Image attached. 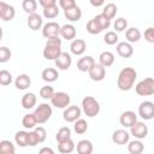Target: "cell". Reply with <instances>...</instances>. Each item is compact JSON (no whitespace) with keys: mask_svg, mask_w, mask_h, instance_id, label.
<instances>
[{"mask_svg":"<svg viewBox=\"0 0 154 154\" xmlns=\"http://www.w3.org/2000/svg\"><path fill=\"white\" fill-rule=\"evenodd\" d=\"M11 55H12V53H11L10 48H7V47H5V46L0 47V63H6V61H8L10 58H11Z\"/></svg>","mask_w":154,"mask_h":154,"instance_id":"44","label":"cell"},{"mask_svg":"<svg viewBox=\"0 0 154 154\" xmlns=\"http://www.w3.org/2000/svg\"><path fill=\"white\" fill-rule=\"evenodd\" d=\"M141 36H142V34H141L140 29H137V28H135V26L129 28V29H126V31H125V37H126L128 42H130V43L138 42L140 38H141Z\"/></svg>","mask_w":154,"mask_h":154,"instance_id":"25","label":"cell"},{"mask_svg":"<svg viewBox=\"0 0 154 154\" xmlns=\"http://www.w3.org/2000/svg\"><path fill=\"white\" fill-rule=\"evenodd\" d=\"M103 41L106 45L113 46V45L118 43V35L116 34V31H107L103 36Z\"/></svg>","mask_w":154,"mask_h":154,"instance_id":"39","label":"cell"},{"mask_svg":"<svg viewBox=\"0 0 154 154\" xmlns=\"http://www.w3.org/2000/svg\"><path fill=\"white\" fill-rule=\"evenodd\" d=\"M138 116L144 120L154 118V103L152 101H143L138 106Z\"/></svg>","mask_w":154,"mask_h":154,"instance_id":"6","label":"cell"},{"mask_svg":"<svg viewBox=\"0 0 154 154\" xmlns=\"http://www.w3.org/2000/svg\"><path fill=\"white\" fill-rule=\"evenodd\" d=\"M130 135H132L135 138H138V140L146 138L148 135V126L143 122H136L130 128Z\"/></svg>","mask_w":154,"mask_h":154,"instance_id":"10","label":"cell"},{"mask_svg":"<svg viewBox=\"0 0 154 154\" xmlns=\"http://www.w3.org/2000/svg\"><path fill=\"white\" fill-rule=\"evenodd\" d=\"M59 6L63 10L71 8V7L76 6V0H59Z\"/></svg>","mask_w":154,"mask_h":154,"instance_id":"48","label":"cell"},{"mask_svg":"<svg viewBox=\"0 0 154 154\" xmlns=\"http://www.w3.org/2000/svg\"><path fill=\"white\" fill-rule=\"evenodd\" d=\"M37 124V120L35 118V114L34 113H29V114H25L22 119V125L25 128V129H34Z\"/></svg>","mask_w":154,"mask_h":154,"instance_id":"31","label":"cell"},{"mask_svg":"<svg viewBox=\"0 0 154 154\" xmlns=\"http://www.w3.org/2000/svg\"><path fill=\"white\" fill-rule=\"evenodd\" d=\"M112 141L116 144H119V146L126 144L130 141V134L126 130H124V129H118V130L113 131V134H112Z\"/></svg>","mask_w":154,"mask_h":154,"instance_id":"14","label":"cell"},{"mask_svg":"<svg viewBox=\"0 0 154 154\" xmlns=\"http://www.w3.org/2000/svg\"><path fill=\"white\" fill-rule=\"evenodd\" d=\"M60 29L61 26L57 22H48L42 26V36L46 38L59 36L60 35Z\"/></svg>","mask_w":154,"mask_h":154,"instance_id":"8","label":"cell"},{"mask_svg":"<svg viewBox=\"0 0 154 154\" xmlns=\"http://www.w3.org/2000/svg\"><path fill=\"white\" fill-rule=\"evenodd\" d=\"M46 43H48V45H58V46H61V38H60L59 36L49 37V38H47Z\"/></svg>","mask_w":154,"mask_h":154,"instance_id":"49","label":"cell"},{"mask_svg":"<svg viewBox=\"0 0 154 154\" xmlns=\"http://www.w3.org/2000/svg\"><path fill=\"white\" fill-rule=\"evenodd\" d=\"M0 152L2 154H14L16 152L14 144L8 140H2L0 142Z\"/></svg>","mask_w":154,"mask_h":154,"instance_id":"34","label":"cell"},{"mask_svg":"<svg viewBox=\"0 0 154 154\" xmlns=\"http://www.w3.org/2000/svg\"><path fill=\"white\" fill-rule=\"evenodd\" d=\"M41 77H42V79H43L45 82H47V83H53V82H55V81L58 79L59 73H58V71H57L54 67H47V69H45V70L42 71Z\"/></svg>","mask_w":154,"mask_h":154,"instance_id":"22","label":"cell"},{"mask_svg":"<svg viewBox=\"0 0 154 154\" xmlns=\"http://www.w3.org/2000/svg\"><path fill=\"white\" fill-rule=\"evenodd\" d=\"M144 40L149 43H154V28H147L144 30Z\"/></svg>","mask_w":154,"mask_h":154,"instance_id":"47","label":"cell"},{"mask_svg":"<svg viewBox=\"0 0 154 154\" xmlns=\"http://www.w3.org/2000/svg\"><path fill=\"white\" fill-rule=\"evenodd\" d=\"M54 89H53V87H51V85H43L41 89H40V96L42 97V99H45V100H51L52 99V96L54 95Z\"/></svg>","mask_w":154,"mask_h":154,"instance_id":"40","label":"cell"},{"mask_svg":"<svg viewBox=\"0 0 154 154\" xmlns=\"http://www.w3.org/2000/svg\"><path fill=\"white\" fill-rule=\"evenodd\" d=\"M73 130L78 135H83L84 132H87V130H88V123H87V120H84L82 118L77 119L75 122V124H73Z\"/></svg>","mask_w":154,"mask_h":154,"instance_id":"35","label":"cell"},{"mask_svg":"<svg viewBox=\"0 0 154 154\" xmlns=\"http://www.w3.org/2000/svg\"><path fill=\"white\" fill-rule=\"evenodd\" d=\"M117 12H118L117 5H116V4H113V2L107 4V5L103 7V10H102V14H103V16H106V17H107L108 19H111V20L116 17Z\"/></svg>","mask_w":154,"mask_h":154,"instance_id":"32","label":"cell"},{"mask_svg":"<svg viewBox=\"0 0 154 154\" xmlns=\"http://www.w3.org/2000/svg\"><path fill=\"white\" fill-rule=\"evenodd\" d=\"M113 28L116 29V31H124L128 29V20L123 17H119L114 20L113 23Z\"/></svg>","mask_w":154,"mask_h":154,"instance_id":"42","label":"cell"},{"mask_svg":"<svg viewBox=\"0 0 154 154\" xmlns=\"http://www.w3.org/2000/svg\"><path fill=\"white\" fill-rule=\"evenodd\" d=\"M26 24H28V26L31 29V30H34V31H36V30H38V29H42V24H43V20H42V17L38 14V13H31V14H29V17H28V20H26Z\"/></svg>","mask_w":154,"mask_h":154,"instance_id":"18","label":"cell"},{"mask_svg":"<svg viewBox=\"0 0 154 154\" xmlns=\"http://www.w3.org/2000/svg\"><path fill=\"white\" fill-rule=\"evenodd\" d=\"M30 84H31V79H30V77H29L26 73L19 75V76L16 78V81H14V85H16V88L19 89V90H25V89H28V88L30 87Z\"/></svg>","mask_w":154,"mask_h":154,"instance_id":"23","label":"cell"},{"mask_svg":"<svg viewBox=\"0 0 154 154\" xmlns=\"http://www.w3.org/2000/svg\"><path fill=\"white\" fill-rule=\"evenodd\" d=\"M43 17L47 18V19H53L55 17H58L59 14V8L57 5H53V6H49V7H45L43 8Z\"/></svg>","mask_w":154,"mask_h":154,"instance_id":"38","label":"cell"},{"mask_svg":"<svg viewBox=\"0 0 154 154\" xmlns=\"http://www.w3.org/2000/svg\"><path fill=\"white\" fill-rule=\"evenodd\" d=\"M137 122V116L132 111H125L119 117V123L124 128H131Z\"/></svg>","mask_w":154,"mask_h":154,"instance_id":"13","label":"cell"},{"mask_svg":"<svg viewBox=\"0 0 154 154\" xmlns=\"http://www.w3.org/2000/svg\"><path fill=\"white\" fill-rule=\"evenodd\" d=\"M99 61L102 66L105 67H108L111 65H113L114 63V54L112 52H108V51H105L102 52L100 55H99Z\"/></svg>","mask_w":154,"mask_h":154,"instance_id":"28","label":"cell"},{"mask_svg":"<svg viewBox=\"0 0 154 154\" xmlns=\"http://www.w3.org/2000/svg\"><path fill=\"white\" fill-rule=\"evenodd\" d=\"M34 130H35V132H36V135H37V137H38V141H40V143L45 142V140H46V137H47V132H46L45 128H42V126H38V128H35Z\"/></svg>","mask_w":154,"mask_h":154,"instance_id":"46","label":"cell"},{"mask_svg":"<svg viewBox=\"0 0 154 154\" xmlns=\"http://www.w3.org/2000/svg\"><path fill=\"white\" fill-rule=\"evenodd\" d=\"M82 111L89 118L96 117L100 113V103L95 97L85 96L82 100Z\"/></svg>","mask_w":154,"mask_h":154,"instance_id":"2","label":"cell"},{"mask_svg":"<svg viewBox=\"0 0 154 154\" xmlns=\"http://www.w3.org/2000/svg\"><path fill=\"white\" fill-rule=\"evenodd\" d=\"M95 64V60L91 55H85V57H82L78 59L77 61V69L81 71V72H88L93 65Z\"/></svg>","mask_w":154,"mask_h":154,"instance_id":"17","label":"cell"},{"mask_svg":"<svg viewBox=\"0 0 154 154\" xmlns=\"http://www.w3.org/2000/svg\"><path fill=\"white\" fill-rule=\"evenodd\" d=\"M117 53L122 58H130L134 54V48L130 42L124 41V42H118L117 43Z\"/></svg>","mask_w":154,"mask_h":154,"instance_id":"15","label":"cell"},{"mask_svg":"<svg viewBox=\"0 0 154 154\" xmlns=\"http://www.w3.org/2000/svg\"><path fill=\"white\" fill-rule=\"evenodd\" d=\"M77 152L79 154H91L93 153V143L89 140H81L77 143Z\"/></svg>","mask_w":154,"mask_h":154,"instance_id":"29","label":"cell"},{"mask_svg":"<svg viewBox=\"0 0 154 154\" xmlns=\"http://www.w3.org/2000/svg\"><path fill=\"white\" fill-rule=\"evenodd\" d=\"M88 73H89V77H90V79H93V81H95V82H100V81H102L103 78H105V76H106V69H105V66H102L101 64H94L93 65V67L88 71Z\"/></svg>","mask_w":154,"mask_h":154,"instance_id":"12","label":"cell"},{"mask_svg":"<svg viewBox=\"0 0 154 154\" xmlns=\"http://www.w3.org/2000/svg\"><path fill=\"white\" fill-rule=\"evenodd\" d=\"M128 150L130 154H141L144 150V144L138 138H136L134 141H129Z\"/></svg>","mask_w":154,"mask_h":154,"instance_id":"27","label":"cell"},{"mask_svg":"<svg viewBox=\"0 0 154 154\" xmlns=\"http://www.w3.org/2000/svg\"><path fill=\"white\" fill-rule=\"evenodd\" d=\"M54 154V150L52 148H48V147H43L40 149V154Z\"/></svg>","mask_w":154,"mask_h":154,"instance_id":"52","label":"cell"},{"mask_svg":"<svg viewBox=\"0 0 154 154\" xmlns=\"http://www.w3.org/2000/svg\"><path fill=\"white\" fill-rule=\"evenodd\" d=\"M28 138H29V132L23 131V130L17 131L16 135H14V141H16V143L19 147H26V146H29Z\"/></svg>","mask_w":154,"mask_h":154,"instance_id":"30","label":"cell"},{"mask_svg":"<svg viewBox=\"0 0 154 154\" xmlns=\"http://www.w3.org/2000/svg\"><path fill=\"white\" fill-rule=\"evenodd\" d=\"M22 7H23V10H24L28 14H31V13H35V12H36L37 2H36V0H23Z\"/></svg>","mask_w":154,"mask_h":154,"instance_id":"37","label":"cell"},{"mask_svg":"<svg viewBox=\"0 0 154 154\" xmlns=\"http://www.w3.org/2000/svg\"><path fill=\"white\" fill-rule=\"evenodd\" d=\"M63 53L61 46L58 45H48L46 43L43 48V58L47 60H55L59 58V55Z\"/></svg>","mask_w":154,"mask_h":154,"instance_id":"9","label":"cell"},{"mask_svg":"<svg viewBox=\"0 0 154 154\" xmlns=\"http://www.w3.org/2000/svg\"><path fill=\"white\" fill-rule=\"evenodd\" d=\"M28 143H29V146H30V147H35L36 144H38V143H40L38 137H37V135H36L35 130L29 131V138H28Z\"/></svg>","mask_w":154,"mask_h":154,"instance_id":"45","label":"cell"},{"mask_svg":"<svg viewBox=\"0 0 154 154\" xmlns=\"http://www.w3.org/2000/svg\"><path fill=\"white\" fill-rule=\"evenodd\" d=\"M94 19L100 24V26L105 30V29H108L109 28V25H111V19H108L106 16H103L102 13H100V14H96L95 17H94Z\"/></svg>","mask_w":154,"mask_h":154,"instance_id":"41","label":"cell"},{"mask_svg":"<svg viewBox=\"0 0 154 154\" xmlns=\"http://www.w3.org/2000/svg\"><path fill=\"white\" fill-rule=\"evenodd\" d=\"M71 138V129L67 128V126H63L58 130L57 135H55V140L58 142H61V141H66Z\"/></svg>","mask_w":154,"mask_h":154,"instance_id":"36","label":"cell"},{"mask_svg":"<svg viewBox=\"0 0 154 154\" xmlns=\"http://www.w3.org/2000/svg\"><path fill=\"white\" fill-rule=\"evenodd\" d=\"M135 91L140 96H149L154 94V78L147 77L135 85Z\"/></svg>","mask_w":154,"mask_h":154,"instance_id":"3","label":"cell"},{"mask_svg":"<svg viewBox=\"0 0 154 154\" xmlns=\"http://www.w3.org/2000/svg\"><path fill=\"white\" fill-rule=\"evenodd\" d=\"M75 142L69 138L66 141H61V142H58V150L63 154H69V153H72L75 150Z\"/></svg>","mask_w":154,"mask_h":154,"instance_id":"26","label":"cell"},{"mask_svg":"<svg viewBox=\"0 0 154 154\" xmlns=\"http://www.w3.org/2000/svg\"><path fill=\"white\" fill-rule=\"evenodd\" d=\"M64 16L67 20L70 22H78L82 17V10L76 5L71 8H67V10H64Z\"/></svg>","mask_w":154,"mask_h":154,"instance_id":"20","label":"cell"},{"mask_svg":"<svg viewBox=\"0 0 154 154\" xmlns=\"http://www.w3.org/2000/svg\"><path fill=\"white\" fill-rule=\"evenodd\" d=\"M54 63H55V66L58 69H60V70H69L71 64H72V58H71V55L67 52H63L59 55V58L54 60Z\"/></svg>","mask_w":154,"mask_h":154,"instance_id":"16","label":"cell"},{"mask_svg":"<svg viewBox=\"0 0 154 154\" xmlns=\"http://www.w3.org/2000/svg\"><path fill=\"white\" fill-rule=\"evenodd\" d=\"M137 78V72L132 67H124L120 70L118 78H117V85L120 90L128 91L134 87V83Z\"/></svg>","mask_w":154,"mask_h":154,"instance_id":"1","label":"cell"},{"mask_svg":"<svg viewBox=\"0 0 154 154\" xmlns=\"http://www.w3.org/2000/svg\"><path fill=\"white\" fill-rule=\"evenodd\" d=\"M70 101H71L70 95L67 93H64V91L54 93V95L51 99L52 106H54L57 108H66L70 105Z\"/></svg>","mask_w":154,"mask_h":154,"instance_id":"5","label":"cell"},{"mask_svg":"<svg viewBox=\"0 0 154 154\" xmlns=\"http://www.w3.org/2000/svg\"><path fill=\"white\" fill-rule=\"evenodd\" d=\"M89 2L94 7H101L105 4V0H89Z\"/></svg>","mask_w":154,"mask_h":154,"instance_id":"51","label":"cell"},{"mask_svg":"<svg viewBox=\"0 0 154 154\" xmlns=\"http://www.w3.org/2000/svg\"><path fill=\"white\" fill-rule=\"evenodd\" d=\"M14 16H16L14 7L4 1H0V18L5 22H8V20H12Z\"/></svg>","mask_w":154,"mask_h":154,"instance_id":"11","label":"cell"},{"mask_svg":"<svg viewBox=\"0 0 154 154\" xmlns=\"http://www.w3.org/2000/svg\"><path fill=\"white\" fill-rule=\"evenodd\" d=\"M85 48H87V43L82 38H75L70 45V51L75 55H82L85 52Z\"/></svg>","mask_w":154,"mask_h":154,"instance_id":"19","label":"cell"},{"mask_svg":"<svg viewBox=\"0 0 154 154\" xmlns=\"http://www.w3.org/2000/svg\"><path fill=\"white\" fill-rule=\"evenodd\" d=\"M12 83V75L7 70L0 71V84L1 85H8Z\"/></svg>","mask_w":154,"mask_h":154,"instance_id":"43","label":"cell"},{"mask_svg":"<svg viewBox=\"0 0 154 154\" xmlns=\"http://www.w3.org/2000/svg\"><path fill=\"white\" fill-rule=\"evenodd\" d=\"M85 29H87V31L89 32V34H91V35H97V34H100L103 29L100 26V24L93 18V19H90L88 23H87V26H85Z\"/></svg>","mask_w":154,"mask_h":154,"instance_id":"33","label":"cell"},{"mask_svg":"<svg viewBox=\"0 0 154 154\" xmlns=\"http://www.w3.org/2000/svg\"><path fill=\"white\" fill-rule=\"evenodd\" d=\"M52 113H53L52 106L48 105V103H40L34 111L37 124H43V123L48 122L49 118L52 117Z\"/></svg>","mask_w":154,"mask_h":154,"instance_id":"4","label":"cell"},{"mask_svg":"<svg viewBox=\"0 0 154 154\" xmlns=\"http://www.w3.org/2000/svg\"><path fill=\"white\" fill-rule=\"evenodd\" d=\"M36 101H37V99H36V95L34 94V93H25L23 96H22V106H23V108H25V109H31L35 105H36Z\"/></svg>","mask_w":154,"mask_h":154,"instance_id":"24","label":"cell"},{"mask_svg":"<svg viewBox=\"0 0 154 154\" xmlns=\"http://www.w3.org/2000/svg\"><path fill=\"white\" fill-rule=\"evenodd\" d=\"M81 114H82V109L78 106H69L64 109L63 118L67 123H75L77 119L81 118Z\"/></svg>","mask_w":154,"mask_h":154,"instance_id":"7","label":"cell"},{"mask_svg":"<svg viewBox=\"0 0 154 154\" xmlns=\"http://www.w3.org/2000/svg\"><path fill=\"white\" fill-rule=\"evenodd\" d=\"M60 36L65 40L72 41L76 37V28L72 24H65L60 29Z\"/></svg>","mask_w":154,"mask_h":154,"instance_id":"21","label":"cell"},{"mask_svg":"<svg viewBox=\"0 0 154 154\" xmlns=\"http://www.w3.org/2000/svg\"><path fill=\"white\" fill-rule=\"evenodd\" d=\"M38 4L45 8V7H49V6L57 5V0H38Z\"/></svg>","mask_w":154,"mask_h":154,"instance_id":"50","label":"cell"}]
</instances>
